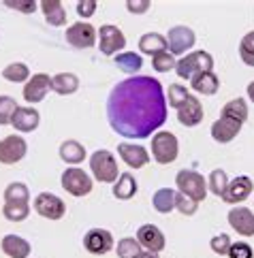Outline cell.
Wrapping results in <instances>:
<instances>
[{
	"instance_id": "cell-38",
	"label": "cell",
	"mask_w": 254,
	"mask_h": 258,
	"mask_svg": "<svg viewBox=\"0 0 254 258\" xmlns=\"http://www.w3.org/2000/svg\"><path fill=\"white\" fill-rule=\"evenodd\" d=\"M15 111H17L15 98H11V96H0V126L11 124Z\"/></svg>"
},
{
	"instance_id": "cell-21",
	"label": "cell",
	"mask_w": 254,
	"mask_h": 258,
	"mask_svg": "<svg viewBox=\"0 0 254 258\" xmlns=\"http://www.w3.org/2000/svg\"><path fill=\"white\" fill-rule=\"evenodd\" d=\"M190 88L201 96H214L216 92L220 90V79H218V75L214 71L212 73H201V75H195L193 79H190Z\"/></svg>"
},
{
	"instance_id": "cell-31",
	"label": "cell",
	"mask_w": 254,
	"mask_h": 258,
	"mask_svg": "<svg viewBox=\"0 0 254 258\" xmlns=\"http://www.w3.org/2000/svg\"><path fill=\"white\" fill-rule=\"evenodd\" d=\"M222 115L231 117V119H235V122H239V124H243L248 119V105H246V100H243V98L229 100V103L222 107Z\"/></svg>"
},
{
	"instance_id": "cell-37",
	"label": "cell",
	"mask_w": 254,
	"mask_h": 258,
	"mask_svg": "<svg viewBox=\"0 0 254 258\" xmlns=\"http://www.w3.org/2000/svg\"><path fill=\"white\" fill-rule=\"evenodd\" d=\"M175 64H177L175 56H173V53H169V51H160V53H156V56L152 58V67H154V71H156V73L173 71Z\"/></svg>"
},
{
	"instance_id": "cell-11",
	"label": "cell",
	"mask_w": 254,
	"mask_h": 258,
	"mask_svg": "<svg viewBox=\"0 0 254 258\" xmlns=\"http://www.w3.org/2000/svg\"><path fill=\"white\" fill-rule=\"evenodd\" d=\"M26 152H28V143L22 135H9L0 141V162L3 164H15L20 162Z\"/></svg>"
},
{
	"instance_id": "cell-35",
	"label": "cell",
	"mask_w": 254,
	"mask_h": 258,
	"mask_svg": "<svg viewBox=\"0 0 254 258\" xmlns=\"http://www.w3.org/2000/svg\"><path fill=\"white\" fill-rule=\"evenodd\" d=\"M3 216L9 222H24L30 216V205H20V203H5Z\"/></svg>"
},
{
	"instance_id": "cell-12",
	"label": "cell",
	"mask_w": 254,
	"mask_h": 258,
	"mask_svg": "<svg viewBox=\"0 0 254 258\" xmlns=\"http://www.w3.org/2000/svg\"><path fill=\"white\" fill-rule=\"evenodd\" d=\"M49 90H51V77L45 75V73H36V75H32L26 81L24 100L28 105H36V103H41V100H45V96L49 94Z\"/></svg>"
},
{
	"instance_id": "cell-45",
	"label": "cell",
	"mask_w": 254,
	"mask_h": 258,
	"mask_svg": "<svg viewBox=\"0 0 254 258\" xmlns=\"http://www.w3.org/2000/svg\"><path fill=\"white\" fill-rule=\"evenodd\" d=\"M126 9H129L131 13L141 15L150 9V0H129V3H126Z\"/></svg>"
},
{
	"instance_id": "cell-5",
	"label": "cell",
	"mask_w": 254,
	"mask_h": 258,
	"mask_svg": "<svg viewBox=\"0 0 254 258\" xmlns=\"http://www.w3.org/2000/svg\"><path fill=\"white\" fill-rule=\"evenodd\" d=\"M179 154V141L173 133L158 131L152 137V156L158 164H171Z\"/></svg>"
},
{
	"instance_id": "cell-20",
	"label": "cell",
	"mask_w": 254,
	"mask_h": 258,
	"mask_svg": "<svg viewBox=\"0 0 254 258\" xmlns=\"http://www.w3.org/2000/svg\"><path fill=\"white\" fill-rule=\"evenodd\" d=\"M41 124V113L34 107H17L11 126L20 133H32Z\"/></svg>"
},
{
	"instance_id": "cell-13",
	"label": "cell",
	"mask_w": 254,
	"mask_h": 258,
	"mask_svg": "<svg viewBox=\"0 0 254 258\" xmlns=\"http://www.w3.org/2000/svg\"><path fill=\"white\" fill-rule=\"evenodd\" d=\"M84 247L90 254L103 256L113 250V237L105 228H92V230H88L84 237Z\"/></svg>"
},
{
	"instance_id": "cell-16",
	"label": "cell",
	"mask_w": 254,
	"mask_h": 258,
	"mask_svg": "<svg viewBox=\"0 0 254 258\" xmlns=\"http://www.w3.org/2000/svg\"><path fill=\"white\" fill-rule=\"evenodd\" d=\"M117 154L124 160V164H129L131 169H143L150 162V154L143 145L137 143H120L117 145Z\"/></svg>"
},
{
	"instance_id": "cell-3",
	"label": "cell",
	"mask_w": 254,
	"mask_h": 258,
	"mask_svg": "<svg viewBox=\"0 0 254 258\" xmlns=\"http://www.w3.org/2000/svg\"><path fill=\"white\" fill-rule=\"evenodd\" d=\"M175 186L179 195H184L197 203H201L207 197V179L193 169H181L175 175Z\"/></svg>"
},
{
	"instance_id": "cell-29",
	"label": "cell",
	"mask_w": 254,
	"mask_h": 258,
	"mask_svg": "<svg viewBox=\"0 0 254 258\" xmlns=\"http://www.w3.org/2000/svg\"><path fill=\"white\" fill-rule=\"evenodd\" d=\"M115 67L122 73H126V75H135V73L141 71L143 60L139 53H135V51H122L115 56Z\"/></svg>"
},
{
	"instance_id": "cell-44",
	"label": "cell",
	"mask_w": 254,
	"mask_h": 258,
	"mask_svg": "<svg viewBox=\"0 0 254 258\" xmlns=\"http://www.w3.org/2000/svg\"><path fill=\"white\" fill-rule=\"evenodd\" d=\"M96 9H98L96 0H81V3H77V15L88 20V17H92L96 13Z\"/></svg>"
},
{
	"instance_id": "cell-39",
	"label": "cell",
	"mask_w": 254,
	"mask_h": 258,
	"mask_svg": "<svg viewBox=\"0 0 254 258\" xmlns=\"http://www.w3.org/2000/svg\"><path fill=\"white\" fill-rule=\"evenodd\" d=\"M239 58L243 60V64L254 67V30L239 41Z\"/></svg>"
},
{
	"instance_id": "cell-47",
	"label": "cell",
	"mask_w": 254,
	"mask_h": 258,
	"mask_svg": "<svg viewBox=\"0 0 254 258\" xmlns=\"http://www.w3.org/2000/svg\"><path fill=\"white\" fill-rule=\"evenodd\" d=\"M246 92H248V98H250V100H252V103H254V81H250V84H248Z\"/></svg>"
},
{
	"instance_id": "cell-32",
	"label": "cell",
	"mask_w": 254,
	"mask_h": 258,
	"mask_svg": "<svg viewBox=\"0 0 254 258\" xmlns=\"http://www.w3.org/2000/svg\"><path fill=\"white\" fill-rule=\"evenodd\" d=\"M226 188H229V177H226V171L224 169H214L207 177V190L216 197H224L226 195Z\"/></svg>"
},
{
	"instance_id": "cell-4",
	"label": "cell",
	"mask_w": 254,
	"mask_h": 258,
	"mask_svg": "<svg viewBox=\"0 0 254 258\" xmlns=\"http://www.w3.org/2000/svg\"><path fill=\"white\" fill-rule=\"evenodd\" d=\"M90 171H92L96 181H103V183H115L117 177H120L117 160L107 150H98L90 156Z\"/></svg>"
},
{
	"instance_id": "cell-18",
	"label": "cell",
	"mask_w": 254,
	"mask_h": 258,
	"mask_svg": "<svg viewBox=\"0 0 254 258\" xmlns=\"http://www.w3.org/2000/svg\"><path fill=\"white\" fill-rule=\"evenodd\" d=\"M252 179L248 175H239L229 181V188H226V195L222 197L224 203H231V205H237V203H243L250 195H252Z\"/></svg>"
},
{
	"instance_id": "cell-17",
	"label": "cell",
	"mask_w": 254,
	"mask_h": 258,
	"mask_svg": "<svg viewBox=\"0 0 254 258\" xmlns=\"http://www.w3.org/2000/svg\"><path fill=\"white\" fill-rule=\"evenodd\" d=\"M137 241L141 243L143 250H150V252H160L165 250V235L162 230L154 224H143L137 230Z\"/></svg>"
},
{
	"instance_id": "cell-8",
	"label": "cell",
	"mask_w": 254,
	"mask_h": 258,
	"mask_svg": "<svg viewBox=\"0 0 254 258\" xmlns=\"http://www.w3.org/2000/svg\"><path fill=\"white\" fill-rule=\"evenodd\" d=\"M62 188L73 197H86L92 192V177L77 167H71L62 173Z\"/></svg>"
},
{
	"instance_id": "cell-24",
	"label": "cell",
	"mask_w": 254,
	"mask_h": 258,
	"mask_svg": "<svg viewBox=\"0 0 254 258\" xmlns=\"http://www.w3.org/2000/svg\"><path fill=\"white\" fill-rule=\"evenodd\" d=\"M58 154L67 164H79L86 158V147L81 145L77 139H67V141L60 143Z\"/></svg>"
},
{
	"instance_id": "cell-41",
	"label": "cell",
	"mask_w": 254,
	"mask_h": 258,
	"mask_svg": "<svg viewBox=\"0 0 254 258\" xmlns=\"http://www.w3.org/2000/svg\"><path fill=\"white\" fill-rule=\"evenodd\" d=\"M210 247H212V252L220 254V256L229 254V250H231V239H229V235L220 233V235L212 237V239H210Z\"/></svg>"
},
{
	"instance_id": "cell-46",
	"label": "cell",
	"mask_w": 254,
	"mask_h": 258,
	"mask_svg": "<svg viewBox=\"0 0 254 258\" xmlns=\"http://www.w3.org/2000/svg\"><path fill=\"white\" fill-rule=\"evenodd\" d=\"M139 258H160V256H158V252H150V250H143Z\"/></svg>"
},
{
	"instance_id": "cell-36",
	"label": "cell",
	"mask_w": 254,
	"mask_h": 258,
	"mask_svg": "<svg viewBox=\"0 0 254 258\" xmlns=\"http://www.w3.org/2000/svg\"><path fill=\"white\" fill-rule=\"evenodd\" d=\"M188 96H190V92L186 90V86L171 84L169 90H167V103H169V107H173V109H179L188 100Z\"/></svg>"
},
{
	"instance_id": "cell-1",
	"label": "cell",
	"mask_w": 254,
	"mask_h": 258,
	"mask_svg": "<svg viewBox=\"0 0 254 258\" xmlns=\"http://www.w3.org/2000/svg\"><path fill=\"white\" fill-rule=\"evenodd\" d=\"M107 119L126 139H148L167 119V94L160 81L148 75L120 81L109 92Z\"/></svg>"
},
{
	"instance_id": "cell-6",
	"label": "cell",
	"mask_w": 254,
	"mask_h": 258,
	"mask_svg": "<svg viewBox=\"0 0 254 258\" xmlns=\"http://www.w3.org/2000/svg\"><path fill=\"white\" fill-rule=\"evenodd\" d=\"M195 43H197V34L193 28H188V26H175V28H171L167 34V49H169V53H173V56L184 58L186 53L195 47Z\"/></svg>"
},
{
	"instance_id": "cell-22",
	"label": "cell",
	"mask_w": 254,
	"mask_h": 258,
	"mask_svg": "<svg viewBox=\"0 0 254 258\" xmlns=\"http://www.w3.org/2000/svg\"><path fill=\"white\" fill-rule=\"evenodd\" d=\"M0 247H3V252L9 258H28L30 250H32L30 243L26 241V239H22L20 235H5Z\"/></svg>"
},
{
	"instance_id": "cell-33",
	"label": "cell",
	"mask_w": 254,
	"mask_h": 258,
	"mask_svg": "<svg viewBox=\"0 0 254 258\" xmlns=\"http://www.w3.org/2000/svg\"><path fill=\"white\" fill-rule=\"evenodd\" d=\"M3 77L11 84H22V81L30 79V69L24 62H11L9 67L3 69Z\"/></svg>"
},
{
	"instance_id": "cell-19",
	"label": "cell",
	"mask_w": 254,
	"mask_h": 258,
	"mask_svg": "<svg viewBox=\"0 0 254 258\" xmlns=\"http://www.w3.org/2000/svg\"><path fill=\"white\" fill-rule=\"evenodd\" d=\"M241 126H243V124L235 122V119L220 115V117H218L216 122L212 124V139H214L216 143H231L235 137L239 135Z\"/></svg>"
},
{
	"instance_id": "cell-30",
	"label": "cell",
	"mask_w": 254,
	"mask_h": 258,
	"mask_svg": "<svg viewBox=\"0 0 254 258\" xmlns=\"http://www.w3.org/2000/svg\"><path fill=\"white\" fill-rule=\"evenodd\" d=\"M5 203H20V205H30L28 186L22 181H13L5 188Z\"/></svg>"
},
{
	"instance_id": "cell-43",
	"label": "cell",
	"mask_w": 254,
	"mask_h": 258,
	"mask_svg": "<svg viewBox=\"0 0 254 258\" xmlns=\"http://www.w3.org/2000/svg\"><path fill=\"white\" fill-rule=\"evenodd\" d=\"M5 7L15 9V11H20V13H34L39 5H36L34 0H5Z\"/></svg>"
},
{
	"instance_id": "cell-34",
	"label": "cell",
	"mask_w": 254,
	"mask_h": 258,
	"mask_svg": "<svg viewBox=\"0 0 254 258\" xmlns=\"http://www.w3.org/2000/svg\"><path fill=\"white\" fill-rule=\"evenodd\" d=\"M115 252H117V256H120V258H139L141 252H143V247H141V243L135 237H124V239L117 241Z\"/></svg>"
},
{
	"instance_id": "cell-27",
	"label": "cell",
	"mask_w": 254,
	"mask_h": 258,
	"mask_svg": "<svg viewBox=\"0 0 254 258\" xmlns=\"http://www.w3.org/2000/svg\"><path fill=\"white\" fill-rule=\"evenodd\" d=\"M137 190H139L137 179H135L131 173H120V177H117V181L113 183V197L120 199V201L133 199L137 195Z\"/></svg>"
},
{
	"instance_id": "cell-9",
	"label": "cell",
	"mask_w": 254,
	"mask_h": 258,
	"mask_svg": "<svg viewBox=\"0 0 254 258\" xmlns=\"http://www.w3.org/2000/svg\"><path fill=\"white\" fill-rule=\"evenodd\" d=\"M34 211L45 220H60L67 214V205L60 197L51 195V192H41L34 199Z\"/></svg>"
},
{
	"instance_id": "cell-28",
	"label": "cell",
	"mask_w": 254,
	"mask_h": 258,
	"mask_svg": "<svg viewBox=\"0 0 254 258\" xmlns=\"http://www.w3.org/2000/svg\"><path fill=\"white\" fill-rule=\"evenodd\" d=\"M175 197H177V192L173 188H160L154 192L152 205L158 214H171L175 209Z\"/></svg>"
},
{
	"instance_id": "cell-25",
	"label": "cell",
	"mask_w": 254,
	"mask_h": 258,
	"mask_svg": "<svg viewBox=\"0 0 254 258\" xmlns=\"http://www.w3.org/2000/svg\"><path fill=\"white\" fill-rule=\"evenodd\" d=\"M139 51L148 53V56H156L160 51H169L167 49V36H162L158 32H145L139 39Z\"/></svg>"
},
{
	"instance_id": "cell-15",
	"label": "cell",
	"mask_w": 254,
	"mask_h": 258,
	"mask_svg": "<svg viewBox=\"0 0 254 258\" xmlns=\"http://www.w3.org/2000/svg\"><path fill=\"white\" fill-rule=\"evenodd\" d=\"M203 105H201V100H199L197 96L190 94L188 100L184 105H181L177 109V122L181 126H186V128H193L197 124H201L203 122Z\"/></svg>"
},
{
	"instance_id": "cell-7",
	"label": "cell",
	"mask_w": 254,
	"mask_h": 258,
	"mask_svg": "<svg viewBox=\"0 0 254 258\" xmlns=\"http://www.w3.org/2000/svg\"><path fill=\"white\" fill-rule=\"evenodd\" d=\"M98 49H101L103 56H115L117 51H122L126 47V36L124 32L117 28V26L105 24L98 30Z\"/></svg>"
},
{
	"instance_id": "cell-40",
	"label": "cell",
	"mask_w": 254,
	"mask_h": 258,
	"mask_svg": "<svg viewBox=\"0 0 254 258\" xmlns=\"http://www.w3.org/2000/svg\"><path fill=\"white\" fill-rule=\"evenodd\" d=\"M197 207H199L197 201L188 199V197H184V195H179V192H177V197H175V209L179 211L181 216H195L197 214Z\"/></svg>"
},
{
	"instance_id": "cell-10",
	"label": "cell",
	"mask_w": 254,
	"mask_h": 258,
	"mask_svg": "<svg viewBox=\"0 0 254 258\" xmlns=\"http://www.w3.org/2000/svg\"><path fill=\"white\" fill-rule=\"evenodd\" d=\"M96 39H98V32L88 22H75L71 28H67V41L77 49L92 47V45H96Z\"/></svg>"
},
{
	"instance_id": "cell-14",
	"label": "cell",
	"mask_w": 254,
	"mask_h": 258,
	"mask_svg": "<svg viewBox=\"0 0 254 258\" xmlns=\"http://www.w3.org/2000/svg\"><path fill=\"white\" fill-rule=\"evenodd\" d=\"M229 224L235 233L243 237H254V211L248 207H233L229 211Z\"/></svg>"
},
{
	"instance_id": "cell-2",
	"label": "cell",
	"mask_w": 254,
	"mask_h": 258,
	"mask_svg": "<svg viewBox=\"0 0 254 258\" xmlns=\"http://www.w3.org/2000/svg\"><path fill=\"white\" fill-rule=\"evenodd\" d=\"M177 77L179 79H193L195 75H201V73H212L214 71V58L212 53L207 51H190L184 58H179L175 64Z\"/></svg>"
},
{
	"instance_id": "cell-42",
	"label": "cell",
	"mask_w": 254,
	"mask_h": 258,
	"mask_svg": "<svg viewBox=\"0 0 254 258\" xmlns=\"http://www.w3.org/2000/svg\"><path fill=\"white\" fill-rule=\"evenodd\" d=\"M226 256L229 258H254V250L246 241H237V243H231V250Z\"/></svg>"
},
{
	"instance_id": "cell-26",
	"label": "cell",
	"mask_w": 254,
	"mask_h": 258,
	"mask_svg": "<svg viewBox=\"0 0 254 258\" xmlns=\"http://www.w3.org/2000/svg\"><path fill=\"white\" fill-rule=\"evenodd\" d=\"M41 11L51 26H65L67 24V11L60 0H41L39 3Z\"/></svg>"
},
{
	"instance_id": "cell-23",
	"label": "cell",
	"mask_w": 254,
	"mask_h": 258,
	"mask_svg": "<svg viewBox=\"0 0 254 258\" xmlns=\"http://www.w3.org/2000/svg\"><path fill=\"white\" fill-rule=\"evenodd\" d=\"M51 90L60 96L75 94L79 90V77L75 73H58V75L51 77Z\"/></svg>"
}]
</instances>
